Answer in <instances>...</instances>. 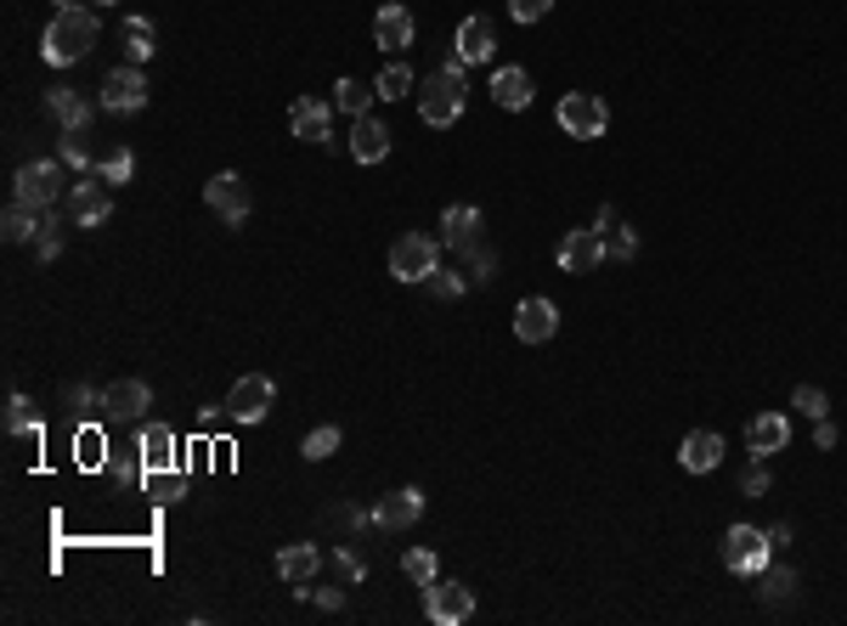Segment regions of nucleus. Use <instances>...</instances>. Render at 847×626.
Here are the masks:
<instances>
[{"mask_svg":"<svg viewBox=\"0 0 847 626\" xmlns=\"http://www.w3.org/2000/svg\"><path fill=\"white\" fill-rule=\"evenodd\" d=\"M96 35H103V23H96V12H80V7H62L46 35H40V57L51 62V69H74L80 57H91Z\"/></svg>","mask_w":847,"mask_h":626,"instance_id":"f257e3e1","label":"nucleus"},{"mask_svg":"<svg viewBox=\"0 0 847 626\" xmlns=\"http://www.w3.org/2000/svg\"><path fill=\"white\" fill-rule=\"evenodd\" d=\"M464 103H469V80H464L458 62H441V69L418 85V113H423L430 130H446L452 119L464 113Z\"/></svg>","mask_w":847,"mask_h":626,"instance_id":"f03ea898","label":"nucleus"},{"mask_svg":"<svg viewBox=\"0 0 847 626\" xmlns=\"http://www.w3.org/2000/svg\"><path fill=\"white\" fill-rule=\"evenodd\" d=\"M12 197L28 209H57L62 197H69V164L62 158H35V164H23L17 181H12Z\"/></svg>","mask_w":847,"mask_h":626,"instance_id":"7ed1b4c3","label":"nucleus"},{"mask_svg":"<svg viewBox=\"0 0 847 626\" xmlns=\"http://www.w3.org/2000/svg\"><path fill=\"white\" fill-rule=\"evenodd\" d=\"M390 272H396V282H430L441 272V243L430 232H407L390 243Z\"/></svg>","mask_w":847,"mask_h":626,"instance_id":"20e7f679","label":"nucleus"},{"mask_svg":"<svg viewBox=\"0 0 847 626\" xmlns=\"http://www.w3.org/2000/svg\"><path fill=\"white\" fill-rule=\"evenodd\" d=\"M553 119H560V130H565V136H576V142H599L605 130H610V108L599 103L594 91H571V96H560Z\"/></svg>","mask_w":847,"mask_h":626,"instance_id":"39448f33","label":"nucleus"},{"mask_svg":"<svg viewBox=\"0 0 847 626\" xmlns=\"http://www.w3.org/2000/svg\"><path fill=\"white\" fill-rule=\"evenodd\" d=\"M272 401H277V384L266 378V373H243L232 389H226V418H232V423H260V418H266L272 412Z\"/></svg>","mask_w":847,"mask_h":626,"instance_id":"423d86ee","label":"nucleus"},{"mask_svg":"<svg viewBox=\"0 0 847 626\" xmlns=\"http://www.w3.org/2000/svg\"><path fill=\"white\" fill-rule=\"evenodd\" d=\"M108 113H136L147 108V74H142V62H119V69H108L103 80V96H96Z\"/></svg>","mask_w":847,"mask_h":626,"instance_id":"0eeeda50","label":"nucleus"},{"mask_svg":"<svg viewBox=\"0 0 847 626\" xmlns=\"http://www.w3.org/2000/svg\"><path fill=\"white\" fill-rule=\"evenodd\" d=\"M768 531H757V525H729V537H724V565L735 576H757L768 565Z\"/></svg>","mask_w":847,"mask_h":626,"instance_id":"6e6552de","label":"nucleus"},{"mask_svg":"<svg viewBox=\"0 0 847 626\" xmlns=\"http://www.w3.org/2000/svg\"><path fill=\"white\" fill-rule=\"evenodd\" d=\"M423 615H430L436 626H464L469 615H475V592L464 587V581H430L423 587Z\"/></svg>","mask_w":847,"mask_h":626,"instance_id":"1a4fd4ad","label":"nucleus"},{"mask_svg":"<svg viewBox=\"0 0 847 626\" xmlns=\"http://www.w3.org/2000/svg\"><path fill=\"white\" fill-rule=\"evenodd\" d=\"M204 204L226 220V226H243L249 220V181L238 170H220L215 181H204Z\"/></svg>","mask_w":847,"mask_h":626,"instance_id":"9d476101","label":"nucleus"},{"mask_svg":"<svg viewBox=\"0 0 847 626\" xmlns=\"http://www.w3.org/2000/svg\"><path fill=\"white\" fill-rule=\"evenodd\" d=\"M108 215H114V192H108L103 176H96V181H80V186L69 192V220L80 226V232H96V226H108Z\"/></svg>","mask_w":847,"mask_h":626,"instance_id":"9b49d317","label":"nucleus"},{"mask_svg":"<svg viewBox=\"0 0 847 626\" xmlns=\"http://www.w3.org/2000/svg\"><path fill=\"white\" fill-rule=\"evenodd\" d=\"M514 334L526 345H548L553 334H560V305L542 300V293H532V300L514 305Z\"/></svg>","mask_w":847,"mask_h":626,"instance_id":"f8f14e48","label":"nucleus"},{"mask_svg":"<svg viewBox=\"0 0 847 626\" xmlns=\"http://www.w3.org/2000/svg\"><path fill=\"white\" fill-rule=\"evenodd\" d=\"M147 407H153V389H147L142 378H119V384L103 389V412H108L114 423H142Z\"/></svg>","mask_w":847,"mask_h":626,"instance_id":"ddd939ff","label":"nucleus"},{"mask_svg":"<svg viewBox=\"0 0 847 626\" xmlns=\"http://www.w3.org/2000/svg\"><path fill=\"white\" fill-rule=\"evenodd\" d=\"M605 260H610V249H605V238L594 232V226H588V232H571V238L560 243V272H571V277L599 272Z\"/></svg>","mask_w":847,"mask_h":626,"instance_id":"4468645a","label":"nucleus"},{"mask_svg":"<svg viewBox=\"0 0 847 626\" xmlns=\"http://www.w3.org/2000/svg\"><path fill=\"white\" fill-rule=\"evenodd\" d=\"M492 51H498L492 23H486V17H464L458 23V40H452V62L469 69V62H492Z\"/></svg>","mask_w":847,"mask_h":626,"instance_id":"2eb2a0df","label":"nucleus"},{"mask_svg":"<svg viewBox=\"0 0 847 626\" xmlns=\"http://www.w3.org/2000/svg\"><path fill=\"white\" fill-rule=\"evenodd\" d=\"M96 108H103V103H85V96H80V91H69V85H51V91H46V113H51L62 130H80V136L91 130Z\"/></svg>","mask_w":847,"mask_h":626,"instance_id":"dca6fc26","label":"nucleus"},{"mask_svg":"<svg viewBox=\"0 0 847 626\" xmlns=\"http://www.w3.org/2000/svg\"><path fill=\"white\" fill-rule=\"evenodd\" d=\"M418 514H423V491L402 485V491H390V497L373 508V525H379V531H407V525H418Z\"/></svg>","mask_w":847,"mask_h":626,"instance_id":"f3484780","label":"nucleus"},{"mask_svg":"<svg viewBox=\"0 0 847 626\" xmlns=\"http://www.w3.org/2000/svg\"><path fill=\"white\" fill-rule=\"evenodd\" d=\"M678 464L690 469V474H712L724 464V435L718 430H690L683 435V446H678Z\"/></svg>","mask_w":847,"mask_h":626,"instance_id":"a211bd4d","label":"nucleus"},{"mask_svg":"<svg viewBox=\"0 0 847 626\" xmlns=\"http://www.w3.org/2000/svg\"><path fill=\"white\" fill-rule=\"evenodd\" d=\"M350 158H356V164H384V158H390V124L373 119V113L356 119V124H350Z\"/></svg>","mask_w":847,"mask_h":626,"instance_id":"6ab92c4d","label":"nucleus"},{"mask_svg":"<svg viewBox=\"0 0 847 626\" xmlns=\"http://www.w3.org/2000/svg\"><path fill=\"white\" fill-rule=\"evenodd\" d=\"M786 441H791V418L786 412H757L752 423H745V446H752V457L786 452Z\"/></svg>","mask_w":847,"mask_h":626,"instance_id":"aec40b11","label":"nucleus"},{"mask_svg":"<svg viewBox=\"0 0 847 626\" xmlns=\"http://www.w3.org/2000/svg\"><path fill=\"white\" fill-rule=\"evenodd\" d=\"M373 40H379L390 57H402V51L413 46V12L396 7V0H390V7H379V17H373Z\"/></svg>","mask_w":847,"mask_h":626,"instance_id":"412c9836","label":"nucleus"},{"mask_svg":"<svg viewBox=\"0 0 847 626\" xmlns=\"http://www.w3.org/2000/svg\"><path fill=\"white\" fill-rule=\"evenodd\" d=\"M317 565H322V553H317V542H288V547L277 553V576H283L288 587H311Z\"/></svg>","mask_w":847,"mask_h":626,"instance_id":"4be33fe9","label":"nucleus"},{"mask_svg":"<svg viewBox=\"0 0 847 626\" xmlns=\"http://www.w3.org/2000/svg\"><path fill=\"white\" fill-rule=\"evenodd\" d=\"M288 130H295L300 142H334V136H329V103H317V96H300V103L288 108Z\"/></svg>","mask_w":847,"mask_h":626,"instance_id":"5701e85b","label":"nucleus"},{"mask_svg":"<svg viewBox=\"0 0 847 626\" xmlns=\"http://www.w3.org/2000/svg\"><path fill=\"white\" fill-rule=\"evenodd\" d=\"M532 96H537V85H532L526 69H498V74H492V103H498V108L520 113V108H532Z\"/></svg>","mask_w":847,"mask_h":626,"instance_id":"b1692460","label":"nucleus"},{"mask_svg":"<svg viewBox=\"0 0 847 626\" xmlns=\"http://www.w3.org/2000/svg\"><path fill=\"white\" fill-rule=\"evenodd\" d=\"M136 452L147 457V474L170 469V464H176V435H170V423H142V441H136Z\"/></svg>","mask_w":847,"mask_h":626,"instance_id":"393cba45","label":"nucleus"},{"mask_svg":"<svg viewBox=\"0 0 847 626\" xmlns=\"http://www.w3.org/2000/svg\"><path fill=\"white\" fill-rule=\"evenodd\" d=\"M475 232H480V209H475V204H452V209L441 215V243L469 249V243H475Z\"/></svg>","mask_w":847,"mask_h":626,"instance_id":"a878e982","label":"nucleus"},{"mask_svg":"<svg viewBox=\"0 0 847 626\" xmlns=\"http://www.w3.org/2000/svg\"><path fill=\"white\" fill-rule=\"evenodd\" d=\"M40 226H46V209H28V204H7V220H0V232H7V243H28V238H40Z\"/></svg>","mask_w":847,"mask_h":626,"instance_id":"bb28decb","label":"nucleus"},{"mask_svg":"<svg viewBox=\"0 0 847 626\" xmlns=\"http://www.w3.org/2000/svg\"><path fill=\"white\" fill-rule=\"evenodd\" d=\"M752 581H757V592H763L768 604H786L791 592H797V570H791V565H763Z\"/></svg>","mask_w":847,"mask_h":626,"instance_id":"cd10ccee","label":"nucleus"},{"mask_svg":"<svg viewBox=\"0 0 847 626\" xmlns=\"http://www.w3.org/2000/svg\"><path fill=\"white\" fill-rule=\"evenodd\" d=\"M373 96H379L373 85H362V80H350V74H345V80L334 85V108H339V113H350V119H362Z\"/></svg>","mask_w":847,"mask_h":626,"instance_id":"c85d7f7f","label":"nucleus"},{"mask_svg":"<svg viewBox=\"0 0 847 626\" xmlns=\"http://www.w3.org/2000/svg\"><path fill=\"white\" fill-rule=\"evenodd\" d=\"M158 46H153V23L147 17H124V62H147Z\"/></svg>","mask_w":847,"mask_h":626,"instance_id":"c756f323","label":"nucleus"},{"mask_svg":"<svg viewBox=\"0 0 847 626\" xmlns=\"http://www.w3.org/2000/svg\"><path fill=\"white\" fill-rule=\"evenodd\" d=\"M373 91L384 96V103H402V96L413 91V69H407L402 57H396V62H384V74L373 80Z\"/></svg>","mask_w":847,"mask_h":626,"instance_id":"7c9ffc66","label":"nucleus"},{"mask_svg":"<svg viewBox=\"0 0 847 626\" xmlns=\"http://www.w3.org/2000/svg\"><path fill=\"white\" fill-rule=\"evenodd\" d=\"M300 452H306V464H322V457H334V452H339V423H317V430L300 441Z\"/></svg>","mask_w":847,"mask_h":626,"instance_id":"2f4dec72","label":"nucleus"},{"mask_svg":"<svg viewBox=\"0 0 847 626\" xmlns=\"http://www.w3.org/2000/svg\"><path fill=\"white\" fill-rule=\"evenodd\" d=\"M28 430H40L35 423V401H28V395H7V435H28Z\"/></svg>","mask_w":847,"mask_h":626,"instance_id":"473e14b6","label":"nucleus"},{"mask_svg":"<svg viewBox=\"0 0 847 626\" xmlns=\"http://www.w3.org/2000/svg\"><path fill=\"white\" fill-rule=\"evenodd\" d=\"M103 452H108V446H103V430H91V423H85V430L74 435V457H80L85 469H103V464H108Z\"/></svg>","mask_w":847,"mask_h":626,"instance_id":"72a5a7b5","label":"nucleus"},{"mask_svg":"<svg viewBox=\"0 0 847 626\" xmlns=\"http://www.w3.org/2000/svg\"><path fill=\"white\" fill-rule=\"evenodd\" d=\"M402 570H407V581H418V587H430V581L441 576V565H436L430 547H413V553L402 558Z\"/></svg>","mask_w":847,"mask_h":626,"instance_id":"f704fd0d","label":"nucleus"},{"mask_svg":"<svg viewBox=\"0 0 847 626\" xmlns=\"http://www.w3.org/2000/svg\"><path fill=\"white\" fill-rule=\"evenodd\" d=\"M96 176H103V181H108V186H124V181H130V176H136V158H130V153H124V147H114V153H108V158H103V164H96Z\"/></svg>","mask_w":847,"mask_h":626,"instance_id":"c9c22d12","label":"nucleus"},{"mask_svg":"<svg viewBox=\"0 0 847 626\" xmlns=\"http://www.w3.org/2000/svg\"><path fill=\"white\" fill-rule=\"evenodd\" d=\"M791 407H802V418H813V423H820V418L831 412V401H825V389H820V384H797Z\"/></svg>","mask_w":847,"mask_h":626,"instance_id":"e433bc0d","label":"nucleus"},{"mask_svg":"<svg viewBox=\"0 0 847 626\" xmlns=\"http://www.w3.org/2000/svg\"><path fill=\"white\" fill-rule=\"evenodd\" d=\"M108 474H114L119 485H142V474H147V457H114V464H108Z\"/></svg>","mask_w":847,"mask_h":626,"instance_id":"4c0bfd02","label":"nucleus"},{"mask_svg":"<svg viewBox=\"0 0 847 626\" xmlns=\"http://www.w3.org/2000/svg\"><path fill=\"white\" fill-rule=\"evenodd\" d=\"M605 249H610V260H633L639 254V232H633V226H616V232L605 238Z\"/></svg>","mask_w":847,"mask_h":626,"instance_id":"58836bf2","label":"nucleus"},{"mask_svg":"<svg viewBox=\"0 0 847 626\" xmlns=\"http://www.w3.org/2000/svg\"><path fill=\"white\" fill-rule=\"evenodd\" d=\"M62 407H69V412L80 418V412H91V407H103V395L85 389V384H69V389H62Z\"/></svg>","mask_w":847,"mask_h":626,"instance_id":"ea45409f","label":"nucleus"},{"mask_svg":"<svg viewBox=\"0 0 847 626\" xmlns=\"http://www.w3.org/2000/svg\"><path fill=\"white\" fill-rule=\"evenodd\" d=\"M62 164H69V170H85V164H91V153H85V136H80V130H62Z\"/></svg>","mask_w":847,"mask_h":626,"instance_id":"a19ab883","label":"nucleus"},{"mask_svg":"<svg viewBox=\"0 0 847 626\" xmlns=\"http://www.w3.org/2000/svg\"><path fill=\"white\" fill-rule=\"evenodd\" d=\"M553 12V0H509V17L514 23H537V17H548Z\"/></svg>","mask_w":847,"mask_h":626,"instance_id":"79ce46f5","label":"nucleus"},{"mask_svg":"<svg viewBox=\"0 0 847 626\" xmlns=\"http://www.w3.org/2000/svg\"><path fill=\"white\" fill-rule=\"evenodd\" d=\"M430 293H436V300H458V293H464V277H458V272H436V277H430Z\"/></svg>","mask_w":847,"mask_h":626,"instance_id":"37998d69","label":"nucleus"},{"mask_svg":"<svg viewBox=\"0 0 847 626\" xmlns=\"http://www.w3.org/2000/svg\"><path fill=\"white\" fill-rule=\"evenodd\" d=\"M498 277V254L486 249V254H469V282H492Z\"/></svg>","mask_w":847,"mask_h":626,"instance_id":"c03bdc74","label":"nucleus"},{"mask_svg":"<svg viewBox=\"0 0 847 626\" xmlns=\"http://www.w3.org/2000/svg\"><path fill=\"white\" fill-rule=\"evenodd\" d=\"M763 491H768V469H763V464H752V469L740 474V497H763Z\"/></svg>","mask_w":847,"mask_h":626,"instance_id":"a18cd8bd","label":"nucleus"},{"mask_svg":"<svg viewBox=\"0 0 847 626\" xmlns=\"http://www.w3.org/2000/svg\"><path fill=\"white\" fill-rule=\"evenodd\" d=\"M295 592H300V599L311 592V599H317L322 610H345V592H339V587H295Z\"/></svg>","mask_w":847,"mask_h":626,"instance_id":"49530a36","label":"nucleus"},{"mask_svg":"<svg viewBox=\"0 0 847 626\" xmlns=\"http://www.w3.org/2000/svg\"><path fill=\"white\" fill-rule=\"evenodd\" d=\"M176 497H187V480L181 474H170L165 485H158V503H176Z\"/></svg>","mask_w":847,"mask_h":626,"instance_id":"de8ad7c7","label":"nucleus"},{"mask_svg":"<svg viewBox=\"0 0 847 626\" xmlns=\"http://www.w3.org/2000/svg\"><path fill=\"white\" fill-rule=\"evenodd\" d=\"M813 446H820V452L836 446V423H831V418H820V430H813Z\"/></svg>","mask_w":847,"mask_h":626,"instance_id":"09e8293b","label":"nucleus"},{"mask_svg":"<svg viewBox=\"0 0 847 626\" xmlns=\"http://www.w3.org/2000/svg\"><path fill=\"white\" fill-rule=\"evenodd\" d=\"M594 232L605 238V232H616V209L610 204H599V215H594Z\"/></svg>","mask_w":847,"mask_h":626,"instance_id":"8fccbe9b","label":"nucleus"},{"mask_svg":"<svg viewBox=\"0 0 847 626\" xmlns=\"http://www.w3.org/2000/svg\"><path fill=\"white\" fill-rule=\"evenodd\" d=\"M334 565H339L345 576H362V565H356V553H350V547H339V553H334Z\"/></svg>","mask_w":847,"mask_h":626,"instance_id":"3c124183","label":"nucleus"}]
</instances>
